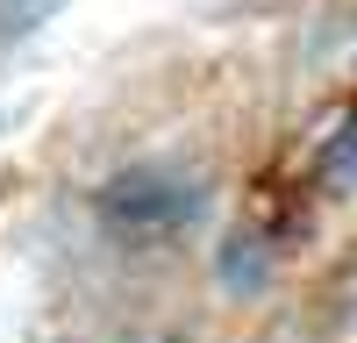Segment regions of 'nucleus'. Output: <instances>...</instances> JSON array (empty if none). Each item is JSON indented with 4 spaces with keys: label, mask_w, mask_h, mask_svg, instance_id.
<instances>
[{
    "label": "nucleus",
    "mask_w": 357,
    "mask_h": 343,
    "mask_svg": "<svg viewBox=\"0 0 357 343\" xmlns=\"http://www.w3.org/2000/svg\"><path fill=\"white\" fill-rule=\"evenodd\" d=\"M200 215V186L178 179L165 165H129L100 186V222L129 243H158V236H178Z\"/></svg>",
    "instance_id": "1"
},
{
    "label": "nucleus",
    "mask_w": 357,
    "mask_h": 343,
    "mask_svg": "<svg viewBox=\"0 0 357 343\" xmlns=\"http://www.w3.org/2000/svg\"><path fill=\"white\" fill-rule=\"evenodd\" d=\"M357 172V114H343V129L321 143V179H350Z\"/></svg>",
    "instance_id": "2"
}]
</instances>
